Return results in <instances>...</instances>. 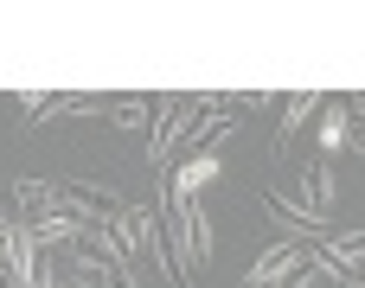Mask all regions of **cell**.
I'll use <instances>...</instances> for the list:
<instances>
[{
	"label": "cell",
	"instance_id": "cell-1",
	"mask_svg": "<svg viewBox=\"0 0 365 288\" xmlns=\"http://www.w3.org/2000/svg\"><path fill=\"white\" fill-rule=\"evenodd\" d=\"M212 109H231V96H180V90H160L154 96V122H148V167L167 173L180 160V148L192 141L199 122H212Z\"/></svg>",
	"mask_w": 365,
	"mask_h": 288
},
{
	"label": "cell",
	"instance_id": "cell-2",
	"mask_svg": "<svg viewBox=\"0 0 365 288\" xmlns=\"http://www.w3.org/2000/svg\"><path fill=\"white\" fill-rule=\"evenodd\" d=\"M257 199H263V212L282 225V237H295V244H314V237H327V218H321L314 205H302L295 192H282V186H263Z\"/></svg>",
	"mask_w": 365,
	"mask_h": 288
},
{
	"label": "cell",
	"instance_id": "cell-3",
	"mask_svg": "<svg viewBox=\"0 0 365 288\" xmlns=\"http://www.w3.org/2000/svg\"><path fill=\"white\" fill-rule=\"evenodd\" d=\"M321 90H302V96H282V115H276V141H269V167H289V154H295V141H302V128L321 115Z\"/></svg>",
	"mask_w": 365,
	"mask_h": 288
},
{
	"label": "cell",
	"instance_id": "cell-4",
	"mask_svg": "<svg viewBox=\"0 0 365 288\" xmlns=\"http://www.w3.org/2000/svg\"><path fill=\"white\" fill-rule=\"evenodd\" d=\"M302 263H308V244L282 237V244H269V250H263V257L244 269V282H237V288H282L295 269H302Z\"/></svg>",
	"mask_w": 365,
	"mask_h": 288
},
{
	"label": "cell",
	"instance_id": "cell-5",
	"mask_svg": "<svg viewBox=\"0 0 365 288\" xmlns=\"http://www.w3.org/2000/svg\"><path fill=\"white\" fill-rule=\"evenodd\" d=\"M295 186H302L295 199H302V205H314V212L327 218V212L340 205V160H321V154H314V160H302V167H295Z\"/></svg>",
	"mask_w": 365,
	"mask_h": 288
},
{
	"label": "cell",
	"instance_id": "cell-6",
	"mask_svg": "<svg viewBox=\"0 0 365 288\" xmlns=\"http://www.w3.org/2000/svg\"><path fill=\"white\" fill-rule=\"evenodd\" d=\"M218 173H225V154H180L173 173H167V192H173V199H199Z\"/></svg>",
	"mask_w": 365,
	"mask_h": 288
},
{
	"label": "cell",
	"instance_id": "cell-7",
	"mask_svg": "<svg viewBox=\"0 0 365 288\" xmlns=\"http://www.w3.org/2000/svg\"><path fill=\"white\" fill-rule=\"evenodd\" d=\"M32 276H38V244H32V225L13 218V231H6V288H32Z\"/></svg>",
	"mask_w": 365,
	"mask_h": 288
},
{
	"label": "cell",
	"instance_id": "cell-8",
	"mask_svg": "<svg viewBox=\"0 0 365 288\" xmlns=\"http://www.w3.org/2000/svg\"><path fill=\"white\" fill-rule=\"evenodd\" d=\"M58 212V186L51 180H13V218L19 225H38Z\"/></svg>",
	"mask_w": 365,
	"mask_h": 288
},
{
	"label": "cell",
	"instance_id": "cell-9",
	"mask_svg": "<svg viewBox=\"0 0 365 288\" xmlns=\"http://www.w3.org/2000/svg\"><path fill=\"white\" fill-rule=\"evenodd\" d=\"M103 225H109V237H115L122 263H135V257H141V244H148V205H122V212H109Z\"/></svg>",
	"mask_w": 365,
	"mask_h": 288
},
{
	"label": "cell",
	"instance_id": "cell-10",
	"mask_svg": "<svg viewBox=\"0 0 365 288\" xmlns=\"http://www.w3.org/2000/svg\"><path fill=\"white\" fill-rule=\"evenodd\" d=\"M314 141H321V160H334V154H340V148L353 141V115H346V103H321Z\"/></svg>",
	"mask_w": 365,
	"mask_h": 288
},
{
	"label": "cell",
	"instance_id": "cell-11",
	"mask_svg": "<svg viewBox=\"0 0 365 288\" xmlns=\"http://www.w3.org/2000/svg\"><path fill=\"white\" fill-rule=\"evenodd\" d=\"M109 122H115V128H122V135H141V128H148V122H154V96H122V103H115V115H109Z\"/></svg>",
	"mask_w": 365,
	"mask_h": 288
},
{
	"label": "cell",
	"instance_id": "cell-12",
	"mask_svg": "<svg viewBox=\"0 0 365 288\" xmlns=\"http://www.w3.org/2000/svg\"><path fill=\"white\" fill-rule=\"evenodd\" d=\"M212 250H218V237H212V218H205V205L192 199V263L205 269V263H212Z\"/></svg>",
	"mask_w": 365,
	"mask_h": 288
},
{
	"label": "cell",
	"instance_id": "cell-13",
	"mask_svg": "<svg viewBox=\"0 0 365 288\" xmlns=\"http://www.w3.org/2000/svg\"><path fill=\"white\" fill-rule=\"evenodd\" d=\"M103 288H141V269H128V263H109V269H103Z\"/></svg>",
	"mask_w": 365,
	"mask_h": 288
},
{
	"label": "cell",
	"instance_id": "cell-14",
	"mask_svg": "<svg viewBox=\"0 0 365 288\" xmlns=\"http://www.w3.org/2000/svg\"><path fill=\"white\" fill-rule=\"evenodd\" d=\"M45 103H51L45 90H19V109H26V122H32V128H38V115H45Z\"/></svg>",
	"mask_w": 365,
	"mask_h": 288
},
{
	"label": "cell",
	"instance_id": "cell-15",
	"mask_svg": "<svg viewBox=\"0 0 365 288\" xmlns=\"http://www.w3.org/2000/svg\"><path fill=\"white\" fill-rule=\"evenodd\" d=\"M6 231H13V212L0 205V250H6Z\"/></svg>",
	"mask_w": 365,
	"mask_h": 288
},
{
	"label": "cell",
	"instance_id": "cell-16",
	"mask_svg": "<svg viewBox=\"0 0 365 288\" xmlns=\"http://www.w3.org/2000/svg\"><path fill=\"white\" fill-rule=\"evenodd\" d=\"M353 288H365V269H359V282H353Z\"/></svg>",
	"mask_w": 365,
	"mask_h": 288
}]
</instances>
